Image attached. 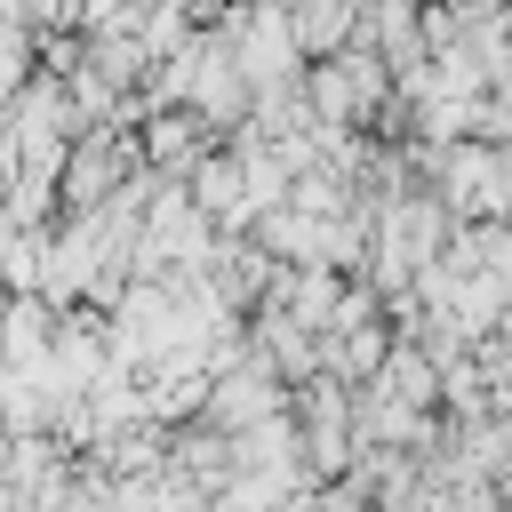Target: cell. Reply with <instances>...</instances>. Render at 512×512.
I'll use <instances>...</instances> for the list:
<instances>
[{"instance_id":"3","label":"cell","mask_w":512,"mask_h":512,"mask_svg":"<svg viewBox=\"0 0 512 512\" xmlns=\"http://www.w3.org/2000/svg\"><path fill=\"white\" fill-rule=\"evenodd\" d=\"M344 24H352V0H296V40H304V48L344 40Z\"/></svg>"},{"instance_id":"1","label":"cell","mask_w":512,"mask_h":512,"mask_svg":"<svg viewBox=\"0 0 512 512\" xmlns=\"http://www.w3.org/2000/svg\"><path fill=\"white\" fill-rule=\"evenodd\" d=\"M128 160H136V144L112 136V128H96L88 144H72V152H64V176H56L64 208H96V200H112V192L128 184Z\"/></svg>"},{"instance_id":"4","label":"cell","mask_w":512,"mask_h":512,"mask_svg":"<svg viewBox=\"0 0 512 512\" xmlns=\"http://www.w3.org/2000/svg\"><path fill=\"white\" fill-rule=\"evenodd\" d=\"M152 160H160V168H184V160H200V120H184V112L152 120Z\"/></svg>"},{"instance_id":"2","label":"cell","mask_w":512,"mask_h":512,"mask_svg":"<svg viewBox=\"0 0 512 512\" xmlns=\"http://www.w3.org/2000/svg\"><path fill=\"white\" fill-rule=\"evenodd\" d=\"M208 416L224 424V432H248V424H264V416H280V392H272V368L264 360H240L224 384H208Z\"/></svg>"}]
</instances>
